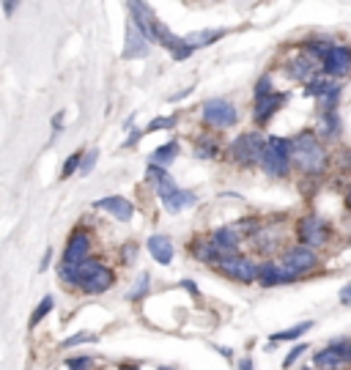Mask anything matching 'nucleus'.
<instances>
[{"label": "nucleus", "mask_w": 351, "mask_h": 370, "mask_svg": "<svg viewBox=\"0 0 351 370\" xmlns=\"http://www.w3.org/2000/svg\"><path fill=\"white\" fill-rule=\"evenodd\" d=\"M291 165L305 176H321L329 167V151L324 149L316 132L305 129L291 137Z\"/></svg>", "instance_id": "f257e3e1"}, {"label": "nucleus", "mask_w": 351, "mask_h": 370, "mask_svg": "<svg viewBox=\"0 0 351 370\" xmlns=\"http://www.w3.org/2000/svg\"><path fill=\"white\" fill-rule=\"evenodd\" d=\"M149 184L157 189V195H160L162 206L170 212V214H179L181 209H187V206H195V192H187V189H179L176 181H173V176L167 173V167H160V165H151L149 167Z\"/></svg>", "instance_id": "f03ea898"}, {"label": "nucleus", "mask_w": 351, "mask_h": 370, "mask_svg": "<svg viewBox=\"0 0 351 370\" xmlns=\"http://www.w3.org/2000/svg\"><path fill=\"white\" fill-rule=\"evenodd\" d=\"M258 165L263 167L266 176H272V179H286L288 173H291V140H286V137H275V135L266 137Z\"/></svg>", "instance_id": "7ed1b4c3"}, {"label": "nucleus", "mask_w": 351, "mask_h": 370, "mask_svg": "<svg viewBox=\"0 0 351 370\" xmlns=\"http://www.w3.org/2000/svg\"><path fill=\"white\" fill-rule=\"evenodd\" d=\"M266 137L261 132H242L236 135V140L228 146V159L236 162L239 167H253L261 162V151H263Z\"/></svg>", "instance_id": "20e7f679"}, {"label": "nucleus", "mask_w": 351, "mask_h": 370, "mask_svg": "<svg viewBox=\"0 0 351 370\" xmlns=\"http://www.w3.org/2000/svg\"><path fill=\"white\" fill-rule=\"evenodd\" d=\"M220 272L225 278L236 280V282H256L258 280V263L253 258H245L239 252H228L220 258Z\"/></svg>", "instance_id": "39448f33"}, {"label": "nucleus", "mask_w": 351, "mask_h": 370, "mask_svg": "<svg viewBox=\"0 0 351 370\" xmlns=\"http://www.w3.org/2000/svg\"><path fill=\"white\" fill-rule=\"evenodd\" d=\"M280 263H283L296 280H302L305 275H310V272L319 266V255H316V249H310V247L294 245L291 249H286V255H283Z\"/></svg>", "instance_id": "423d86ee"}, {"label": "nucleus", "mask_w": 351, "mask_h": 370, "mask_svg": "<svg viewBox=\"0 0 351 370\" xmlns=\"http://www.w3.org/2000/svg\"><path fill=\"white\" fill-rule=\"evenodd\" d=\"M203 121L214 129H230L239 121V113L228 99H206L203 102Z\"/></svg>", "instance_id": "0eeeda50"}, {"label": "nucleus", "mask_w": 351, "mask_h": 370, "mask_svg": "<svg viewBox=\"0 0 351 370\" xmlns=\"http://www.w3.org/2000/svg\"><path fill=\"white\" fill-rule=\"evenodd\" d=\"M321 71L335 77V80H343L351 74V47L349 44H332L326 50V55L321 58Z\"/></svg>", "instance_id": "6e6552de"}, {"label": "nucleus", "mask_w": 351, "mask_h": 370, "mask_svg": "<svg viewBox=\"0 0 351 370\" xmlns=\"http://www.w3.org/2000/svg\"><path fill=\"white\" fill-rule=\"evenodd\" d=\"M296 239H299V245L310 247V249H321L329 242V228L319 217H305L296 228Z\"/></svg>", "instance_id": "1a4fd4ad"}, {"label": "nucleus", "mask_w": 351, "mask_h": 370, "mask_svg": "<svg viewBox=\"0 0 351 370\" xmlns=\"http://www.w3.org/2000/svg\"><path fill=\"white\" fill-rule=\"evenodd\" d=\"M129 3V20L140 28V33L149 39V41H157V14L149 8L146 0H127Z\"/></svg>", "instance_id": "9d476101"}, {"label": "nucleus", "mask_w": 351, "mask_h": 370, "mask_svg": "<svg viewBox=\"0 0 351 370\" xmlns=\"http://www.w3.org/2000/svg\"><path fill=\"white\" fill-rule=\"evenodd\" d=\"M157 41H160L162 47L173 55V61H187L192 53H195L190 44H187V39H184V36L170 33L167 31V25H162V22H157Z\"/></svg>", "instance_id": "9b49d317"}, {"label": "nucleus", "mask_w": 351, "mask_h": 370, "mask_svg": "<svg viewBox=\"0 0 351 370\" xmlns=\"http://www.w3.org/2000/svg\"><path fill=\"white\" fill-rule=\"evenodd\" d=\"M88 255H91V233L85 228H77L64 247V261L66 263H77V261H83Z\"/></svg>", "instance_id": "f8f14e48"}, {"label": "nucleus", "mask_w": 351, "mask_h": 370, "mask_svg": "<svg viewBox=\"0 0 351 370\" xmlns=\"http://www.w3.org/2000/svg\"><path fill=\"white\" fill-rule=\"evenodd\" d=\"M263 288H275V285H286V282H296V278L288 272L283 263H275V261H266V263H258V280Z\"/></svg>", "instance_id": "ddd939ff"}, {"label": "nucleus", "mask_w": 351, "mask_h": 370, "mask_svg": "<svg viewBox=\"0 0 351 370\" xmlns=\"http://www.w3.org/2000/svg\"><path fill=\"white\" fill-rule=\"evenodd\" d=\"M151 53V41L140 33V28L129 20V25H127V50L121 53L127 61H132V58H146Z\"/></svg>", "instance_id": "4468645a"}, {"label": "nucleus", "mask_w": 351, "mask_h": 370, "mask_svg": "<svg viewBox=\"0 0 351 370\" xmlns=\"http://www.w3.org/2000/svg\"><path fill=\"white\" fill-rule=\"evenodd\" d=\"M283 102H286V96L283 93H266V96H256V104H253V116H256L258 123H266L272 121V116L283 107Z\"/></svg>", "instance_id": "2eb2a0df"}, {"label": "nucleus", "mask_w": 351, "mask_h": 370, "mask_svg": "<svg viewBox=\"0 0 351 370\" xmlns=\"http://www.w3.org/2000/svg\"><path fill=\"white\" fill-rule=\"evenodd\" d=\"M288 74L296 83H308L313 74H319V61H313L308 53H299L296 58L288 61Z\"/></svg>", "instance_id": "dca6fc26"}, {"label": "nucleus", "mask_w": 351, "mask_h": 370, "mask_svg": "<svg viewBox=\"0 0 351 370\" xmlns=\"http://www.w3.org/2000/svg\"><path fill=\"white\" fill-rule=\"evenodd\" d=\"M94 209H104V212H110V214L116 217V219H121V222H129L132 214H135L132 203H129L127 198H121V195H110V198L94 200Z\"/></svg>", "instance_id": "f3484780"}, {"label": "nucleus", "mask_w": 351, "mask_h": 370, "mask_svg": "<svg viewBox=\"0 0 351 370\" xmlns=\"http://www.w3.org/2000/svg\"><path fill=\"white\" fill-rule=\"evenodd\" d=\"M190 249H192V258H195V261L209 263V266H217L220 258H223V252L217 249V245H214L212 239H195Z\"/></svg>", "instance_id": "a211bd4d"}, {"label": "nucleus", "mask_w": 351, "mask_h": 370, "mask_svg": "<svg viewBox=\"0 0 351 370\" xmlns=\"http://www.w3.org/2000/svg\"><path fill=\"white\" fill-rule=\"evenodd\" d=\"M212 242L217 245V249L228 255V252H239V245H242V236L236 233V228L233 225H223V228H217L214 233H212Z\"/></svg>", "instance_id": "6ab92c4d"}, {"label": "nucleus", "mask_w": 351, "mask_h": 370, "mask_svg": "<svg viewBox=\"0 0 351 370\" xmlns=\"http://www.w3.org/2000/svg\"><path fill=\"white\" fill-rule=\"evenodd\" d=\"M146 249L151 252V258H154L157 263H162V266H167V263L173 261V242H170L167 236H162V233L151 236V239L146 242Z\"/></svg>", "instance_id": "aec40b11"}, {"label": "nucleus", "mask_w": 351, "mask_h": 370, "mask_svg": "<svg viewBox=\"0 0 351 370\" xmlns=\"http://www.w3.org/2000/svg\"><path fill=\"white\" fill-rule=\"evenodd\" d=\"M313 365H316V368H340V365H346V362H343L340 351L329 343L326 348H321L319 354H313Z\"/></svg>", "instance_id": "412c9836"}, {"label": "nucleus", "mask_w": 351, "mask_h": 370, "mask_svg": "<svg viewBox=\"0 0 351 370\" xmlns=\"http://www.w3.org/2000/svg\"><path fill=\"white\" fill-rule=\"evenodd\" d=\"M319 135H324V137H340V116H338V110H324L321 113Z\"/></svg>", "instance_id": "4be33fe9"}, {"label": "nucleus", "mask_w": 351, "mask_h": 370, "mask_svg": "<svg viewBox=\"0 0 351 370\" xmlns=\"http://www.w3.org/2000/svg\"><path fill=\"white\" fill-rule=\"evenodd\" d=\"M225 36V31H195L190 36H184L187 39V44H190L192 50H200V47H212L214 41H220Z\"/></svg>", "instance_id": "5701e85b"}, {"label": "nucleus", "mask_w": 351, "mask_h": 370, "mask_svg": "<svg viewBox=\"0 0 351 370\" xmlns=\"http://www.w3.org/2000/svg\"><path fill=\"white\" fill-rule=\"evenodd\" d=\"M195 156L198 159H217L220 156V143L214 140V137H198L195 140Z\"/></svg>", "instance_id": "b1692460"}, {"label": "nucleus", "mask_w": 351, "mask_h": 370, "mask_svg": "<svg viewBox=\"0 0 351 370\" xmlns=\"http://www.w3.org/2000/svg\"><path fill=\"white\" fill-rule=\"evenodd\" d=\"M179 156V143H165V146H160L154 154H151V165H160V167H167L173 159Z\"/></svg>", "instance_id": "393cba45"}, {"label": "nucleus", "mask_w": 351, "mask_h": 370, "mask_svg": "<svg viewBox=\"0 0 351 370\" xmlns=\"http://www.w3.org/2000/svg\"><path fill=\"white\" fill-rule=\"evenodd\" d=\"M329 47H332V41H326V39H316V36H313V39H308V41L302 44V53H308L313 61L321 63V58L326 55V50H329Z\"/></svg>", "instance_id": "a878e982"}, {"label": "nucleus", "mask_w": 351, "mask_h": 370, "mask_svg": "<svg viewBox=\"0 0 351 370\" xmlns=\"http://www.w3.org/2000/svg\"><path fill=\"white\" fill-rule=\"evenodd\" d=\"M310 329H313V321H302V324H296V327H291V329H283V332L272 335L269 343L275 345V343H283V340H296V338H302L305 332H310Z\"/></svg>", "instance_id": "bb28decb"}, {"label": "nucleus", "mask_w": 351, "mask_h": 370, "mask_svg": "<svg viewBox=\"0 0 351 370\" xmlns=\"http://www.w3.org/2000/svg\"><path fill=\"white\" fill-rule=\"evenodd\" d=\"M53 308H55V299H53V296H44V299L36 305V313L31 315V329L36 327V324H41V321L50 315V310Z\"/></svg>", "instance_id": "cd10ccee"}, {"label": "nucleus", "mask_w": 351, "mask_h": 370, "mask_svg": "<svg viewBox=\"0 0 351 370\" xmlns=\"http://www.w3.org/2000/svg\"><path fill=\"white\" fill-rule=\"evenodd\" d=\"M319 102H321V107H324V110H335V107H338V102H340V83H338L335 88H329L326 93H321Z\"/></svg>", "instance_id": "c85d7f7f"}, {"label": "nucleus", "mask_w": 351, "mask_h": 370, "mask_svg": "<svg viewBox=\"0 0 351 370\" xmlns=\"http://www.w3.org/2000/svg\"><path fill=\"white\" fill-rule=\"evenodd\" d=\"M80 151H74V154H69V159L64 162V167H61V179H71L74 176V170L80 167Z\"/></svg>", "instance_id": "c756f323"}, {"label": "nucleus", "mask_w": 351, "mask_h": 370, "mask_svg": "<svg viewBox=\"0 0 351 370\" xmlns=\"http://www.w3.org/2000/svg\"><path fill=\"white\" fill-rule=\"evenodd\" d=\"M96 159H99V151H96V149L85 151V154L80 156V167H77V170H80L83 176H85V173H91V167L96 165Z\"/></svg>", "instance_id": "7c9ffc66"}, {"label": "nucleus", "mask_w": 351, "mask_h": 370, "mask_svg": "<svg viewBox=\"0 0 351 370\" xmlns=\"http://www.w3.org/2000/svg\"><path fill=\"white\" fill-rule=\"evenodd\" d=\"M305 351H308V343H299V345H294V348L288 351V357L283 359V368H291V365H294V362H296L302 354H305Z\"/></svg>", "instance_id": "2f4dec72"}, {"label": "nucleus", "mask_w": 351, "mask_h": 370, "mask_svg": "<svg viewBox=\"0 0 351 370\" xmlns=\"http://www.w3.org/2000/svg\"><path fill=\"white\" fill-rule=\"evenodd\" d=\"M272 91H275L272 77H269V74H263V77L256 83V91H253V96H266V93H272Z\"/></svg>", "instance_id": "473e14b6"}, {"label": "nucleus", "mask_w": 351, "mask_h": 370, "mask_svg": "<svg viewBox=\"0 0 351 370\" xmlns=\"http://www.w3.org/2000/svg\"><path fill=\"white\" fill-rule=\"evenodd\" d=\"M96 335H91V332H83V335H71V338L64 340L66 348H71V345H77V343H94Z\"/></svg>", "instance_id": "72a5a7b5"}, {"label": "nucleus", "mask_w": 351, "mask_h": 370, "mask_svg": "<svg viewBox=\"0 0 351 370\" xmlns=\"http://www.w3.org/2000/svg\"><path fill=\"white\" fill-rule=\"evenodd\" d=\"M66 365L69 368H94L96 362L91 357H71V359H66Z\"/></svg>", "instance_id": "f704fd0d"}, {"label": "nucleus", "mask_w": 351, "mask_h": 370, "mask_svg": "<svg viewBox=\"0 0 351 370\" xmlns=\"http://www.w3.org/2000/svg\"><path fill=\"white\" fill-rule=\"evenodd\" d=\"M338 351H340V357H343V362H349L351 365V340H335L332 343Z\"/></svg>", "instance_id": "c9c22d12"}, {"label": "nucleus", "mask_w": 351, "mask_h": 370, "mask_svg": "<svg viewBox=\"0 0 351 370\" xmlns=\"http://www.w3.org/2000/svg\"><path fill=\"white\" fill-rule=\"evenodd\" d=\"M146 288H149V275H140V278H137V285H135V291L129 294V299H137L140 294H146Z\"/></svg>", "instance_id": "e433bc0d"}, {"label": "nucleus", "mask_w": 351, "mask_h": 370, "mask_svg": "<svg viewBox=\"0 0 351 370\" xmlns=\"http://www.w3.org/2000/svg\"><path fill=\"white\" fill-rule=\"evenodd\" d=\"M176 126V118H154V121L149 123V132H154V129H173Z\"/></svg>", "instance_id": "4c0bfd02"}, {"label": "nucleus", "mask_w": 351, "mask_h": 370, "mask_svg": "<svg viewBox=\"0 0 351 370\" xmlns=\"http://www.w3.org/2000/svg\"><path fill=\"white\" fill-rule=\"evenodd\" d=\"M17 6H20V0H3V14L11 17V14L17 11Z\"/></svg>", "instance_id": "58836bf2"}, {"label": "nucleus", "mask_w": 351, "mask_h": 370, "mask_svg": "<svg viewBox=\"0 0 351 370\" xmlns=\"http://www.w3.org/2000/svg\"><path fill=\"white\" fill-rule=\"evenodd\" d=\"M340 302H343V305H351V282L340 291Z\"/></svg>", "instance_id": "ea45409f"}, {"label": "nucleus", "mask_w": 351, "mask_h": 370, "mask_svg": "<svg viewBox=\"0 0 351 370\" xmlns=\"http://www.w3.org/2000/svg\"><path fill=\"white\" fill-rule=\"evenodd\" d=\"M140 135H143V132H132V137L127 140V146H135V143L140 140Z\"/></svg>", "instance_id": "a19ab883"}, {"label": "nucleus", "mask_w": 351, "mask_h": 370, "mask_svg": "<svg viewBox=\"0 0 351 370\" xmlns=\"http://www.w3.org/2000/svg\"><path fill=\"white\" fill-rule=\"evenodd\" d=\"M50 255H53V252L47 249V252H44V258H41V269H47V266H50Z\"/></svg>", "instance_id": "79ce46f5"}, {"label": "nucleus", "mask_w": 351, "mask_h": 370, "mask_svg": "<svg viewBox=\"0 0 351 370\" xmlns=\"http://www.w3.org/2000/svg\"><path fill=\"white\" fill-rule=\"evenodd\" d=\"M181 285H184V288H190V294H198V288H195V282H192V280H184Z\"/></svg>", "instance_id": "37998d69"}, {"label": "nucleus", "mask_w": 351, "mask_h": 370, "mask_svg": "<svg viewBox=\"0 0 351 370\" xmlns=\"http://www.w3.org/2000/svg\"><path fill=\"white\" fill-rule=\"evenodd\" d=\"M239 368L250 370V368H253V359H245V362H239Z\"/></svg>", "instance_id": "c03bdc74"}, {"label": "nucleus", "mask_w": 351, "mask_h": 370, "mask_svg": "<svg viewBox=\"0 0 351 370\" xmlns=\"http://www.w3.org/2000/svg\"><path fill=\"white\" fill-rule=\"evenodd\" d=\"M346 209L351 212V184H349V189H346Z\"/></svg>", "instance_id": "a18cd8bd"}, {"label": "nucleus", "mask_w": 351, "mask_h": 370, "mask_svg": "<svg viewBox=\"0 0 351 370\" xmlns=\"http://www.w3.org/2000/svg\"><path fill=\"white\" fill-rule=\"evenodd\" d=\"M349 167H351V151H349Z\"/></svg>", "instance_id": "49530a36"}, {"label": "nucleus", "mask_w": 351, "mask_h": 370, "mask_svg": "<svg viewBox=\"0 0 351 370\" xmlns=\"http://www.w3.org/2000/svg\"><path fill=\"white\" fill-rule=\"evenodd\" d=\"M349 239H351V236H349Z\"/></svg>", "instance_id": "de8ad7c7"}]
</instances>
